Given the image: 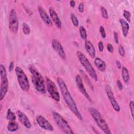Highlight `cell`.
I'll return each mask as SVG.
<instances>
[{
  "instance_id": "cell-5",
  "label": "cell",
  "mask_w": 134,
  "mask_h": 134,
  "mask_svg": "<svg viewBox=\"0 0 134 134\" xmlns=\"http://www.w3.org/2000/svg\"><path fill=\"white\" fill-rule=\"evenodd\" d=\"M1 75V88H0V100H2L5 97L8 88V81L7 77L6 70L3 64L0 65Z\"/></svg>"
},
{
  "instance_id": "cell-16",
  "label": "cell",
  "mask_w": 134,
  "mask_h": 134,
  "mask_svg": "<svg viewBox=\"0 0 134 134\" xmlns=\"http://www.w3.org/2000/svg\"><path fill=\"white\" fill-rule=\"evenodd\" d=\"M38 9L40 14V16L41 18V19L43 20V21L48 25H52V22L50 18V17L49 16L48 14L47 13L45 9L41 6H38Z\"/></svg>"
},
{
  "instance_id": "cell-28",
  "label": "cell",
  "mask_w": 134,
  "mask_h": 134,
  "mask_svg": "<svg viewBox=\"0 0 134 134\" xmlns=\"http://www.w3.org/2000/svg\"><path fill=\"white\" fill-rule=\"evenodd\" d=\"M99 32H100V34L101 35V36L103 38H106V32H105V29L104 28L103 26H100L99 27Z\"/></svg>"
},
{
  "instance_id": "cell-10",
  "label": "cell",
  "mask_w": 134,
  "mask_h": 134,
  "mask_svg": "<svg viewBox=\"0 0 134 134\" xmlns=\"http://www.w3.org/2000/svg\"><path fill=\"white\" fill-rule=\"evenodd\" d=\"M105 91L106 93L107 94V96L110 100V102L111 103V105L113 108V109L117 112H119L120 110V108L119 105H118L117 102L116 100V99L114 97L113 92L110 88V87L107 85L105 86Z\"/></svg>"
},
{
  "instance_id": "cell-24",
  "label": "cell",
  "mask_w": 134,
  "mask_h": 134,
  "mask_svg": "<svg viewBox=\"0 0 134 134\" xmlns=\"http://www.w3.org/2000/svg\"><path fill=\"white\" fill-rule=\"evenodd\" d=\"M23 31L25 35H29L30 32V28L29 26L26 23L23 24Z\"/></svg>"
},
{
  "instance_id": "cell-12",
  "label": "cell",
  "mask_w": 134,
  "mask_h": 134,
  "mask_svg": "<svg viewBox=\"0 0 134 134\" xmlns=\"http://www.w3.org/2000/svg\"><path fill=\"white\" fill-rule=\"evenodd\" d=\"M75 82L76 86L79 89V90L80 91V92L82 94V95L90 102H92V99L88 94V93L86 92L85 87L83 83V81L82 79V77L79 74H77L76 76L75 77Z\"/></svg>"
},
{
  "instance_id": "cell-8",
  "label": "cell",
  "mask_w": 134,
  "mask_h": 134,
  "mask_svg": "<svg viewBox=\"0 0 134 134\" xmlns=\"http://www.w3.org/2000/svg\"><path fill=\"white\" fill-rule=\"evenodd\" d=\"M46 87L47 90L53 99L57 102L60 100V96L58 88L54 83L50 79L46 77Z\"/></svg>"
},
{
  "instance_id": "cell-4",
  "label": "cell",
  "mask_w": 134,
  "mask_h": 134,
  "mask_svg": "<svg viewBox=\"0 0 134 134\" xmlns=\"http://www.w3.org/2000/svg\"><path fill=\"white\" fill-rule=\"evenodd\" d=\"M77 56L78 57V59L82 65V66L84 68L86 71L88 73V75L95 81H98V77L97 73L92 66V64L88 60V59L87 58V57L85 56V54H84L81 51H77L76 52Z\"/></svg>"
},
{
  "instance_id": "cell-36",
  "label": "cell",
  "mask_w": 134,
  "mask_h": 134,
  "mask_svg": "<svg viewBox=\"0 0 134 134\" xmlns=\"http://www.w3.org/2000/svg\"><path fill=\"white\" fill-rule=\"evenodd\" d=\"M14 62L13 61H11L9 63V72H12L14 69Z\"/></svg>"
},
{
  "instance_id": "cell-18",
  "label": "cell",
  "mask_w": 134,
  "mask_h": 134,
  "mask_svg": "<svg viewBox=\"0 0 134 134\" xmlns=\"http://www.w3.org/2000/svg\"><path fill=\"white\" fill-rule=\"evenodd\" d=\"M94 64L99 71L102 72L105 71L106 65L105 62L102 59L98 57H96L94 60Z\"/></svg>"
},
{
  "instance_id": "cell-2",
  "label": "cell",
  "mask_w": 134,
  "mask_h": 134,
  "mask_svg": "<svg viewBox=\"0 0 134 134\" xmlns=\"http://www.w3.org/2000/svg\"><path fill=\"white\" fill-rule=\"evenodd\" d=\"M28 69L32 74L31 81L36 90L40 93H45L46 92V86L43 78L41 74L33 64L29 65L28 66Z\"/></svg>"
},
{
  "instance_id": "cell-33",
  "label": "cell",
  "mask_w": 134,
  "mask_h": 134,
  "mask_svg": "<svg viewBox=\"0 0 134 134\" xmlns=\"http://www.w3.org/2000/svg\"><path fill=\"white\" fill-rule=\"evenodd\" d=\"M98 49H99V51L100 52H102L103 51V49H104V44H103V43L102 41H100L98 42Z\"/></svg>"
},
{
  "instance_id": "cell-3",
  "label": "cell",
  "mask_w": 134,
  "mask_h": 134,
  "mask_svg": "<svg viewBox=\"0 0 134 134\" xmlns=\"http://www.w3.org/2000/svg\"><path fill=\"white\" fill-rule=\"evenodd\" d=\"M88 111L97 126L105 133H111L107 122L97 109L94 107H89Z\"/></svg>"
},
{
  "instance_id": "cell-1",
  "label": "cell",
  "mask_w": 134,
  "mask_h": 134,
  "mask_svg": "<svg viewBox=\"0 0 134 134\" xmlns=\"http://www.w3.org/2000/svg\"><path fill=\"white\" fill-rule=\"evenodd\" d=\"M57 83L59 85V86L60 87L62 95L63 96V98L65 102V103L67 104L68 106L69 107V109L71 110V111L76 116V117L82 120L83 117L82 115L81 114L80 112L79 111L76 104L72 97L67 86L66 85L65 83L63 81L61 77H58L57 79Z\"/></svg>"
},
{
  "instance_id": "cell-29",
  "label": "cell",
  "mask_w": 134,
  "mask_h": 134,
  "mask_svg": "<svg viewBox=\"0 0 134 134\" xmlns=\"http://www.w3.org/2000/svg\"><path fill=\"white\" fill-rule=\"evenodd\" d=\"M118 52H119V54H120V56L124 57V56L125 55V51L124 48V47H122V46L119 45V47H118Z\"/></svg>"
},
{
  "instance_id": "cell-30",
  "label": "cell",
  "mask_w": 134,
  "mask_h": 134,
  "mask_svg": "<svg viewBox=\"0 0 134 134\" xmlns=\"http://www.w3.org/2000/svg\"><path fill=\"white\" fill-rule=\"evenodd\" d=\"M129 107H130V110L131 111V114L132 118H133V110H134V104L132 100L130 101L129 103Z\"/></svg>"
},
{
  "instance_id": "cell-34",
  "label": "cell",
  "mask_w": 134,
  "mask_h": 134,
  "mask_svg": "<svg viewBox=\"0 0 134 134\" xmlns=\"http://www.w3.org/2000/svg\"><path fill=\"white\" fill-rule=\"evenodd\" d=\"M114 40L116 43L118 44L119 42V38H118V33L116 31L114 32Z\"/></svg>"
},
{
  "instance_id": "cell-11",
  "label": "cell",
  "mask_w": 134,
  "mask_h": 134,
  "mask_svg": "<svg viewBox=\"0 0 134 134\" xmlns=\"http://www.w3.org/2000/svg\"><path fill=\"white\" fill-rule=\"evenodd\" d=\"M36 121L39 127L41 128L48 131H53V127L52 125L43 116H37L36 117Z\"/></svg>"
},
{
  "instance_id": "cell-21",
  "label": "cell",
  "mask_w": 134,
  "mask_h": 134,
  "mask_svg": "<svg viewBox=\"0 0 134 134\" xmlns=\"http://www.w3.org/2000/svg\"><path fill=\"white\" fill-rule=\"evenodd\" d=\"M121 75L122 79L125 83H128L129 80V74L128 72V69L124 66L122 68V71H121Z\"/></svg>"
},
{
  "instance_id": "cell-31",
  "label": "cell",
  "mask_w": 134,
  "mask_h": 134,
  "mask_svg": "<svg viewBox=\"0 0 134 134\" xmlns=\"http://www.w3.org/2000/svg\"><path fill=\"white\" fill-rule=\"evenodd\" d=\"M84 9V4L83 2H81L78 6V10L80 13H83Z\"/></svg>"
},
{
  "instance_id": "cell-38",
  "label": "cell",
  "mask_w": 134,
  "mask_h": 134,
  "mask_svg": "<svg viewBox=\"0 0 134 134\" xmlns=\"http://www.w3.org/2000/svg\"><path fill=\"white\" fill-rule=\"evenodd\" d=\"M70 5L71 7H74V6L75 5V3L74 1H70Z\"/></svg>"
},
{
  "instance_id": "cell-26",
  "label": "cell",
  "mask_w": 134,
  "mask_h": 134,
  "mask_svg": "<svg viewBox=\"0 0 134 134\" xmlns=\"http://www.w3.org/2000/svg\"><path fill=\"white\" fill-rule=\"evenodd\" d=\"M123 16L128 22H129V23L130 22V21H131V13L129 11H128L127 10H124V12H123Z\"/></svg>"
},
{
  "instance_id": "cell-19",
  "label": "cell",
  "mask_w": 134,
  "mask_h": 134,
  "mask_svg": "<svg viewBox=\"0 0 134 134\" xmlns=\"http://www.w3.org/2000/svg\"><path fill=\"white\" fill-rule=\"evenodd\" d=\"M119 23L121 25V28H122V34L125 37H126L127 36L129 29V24L124 19L120 18L119 19Z\"/></svg>"
},
{
  "instance_id": "cell-9",
  "label": "cell",
  "mask_w": 134,
  "mask_h": 134,
  "mask_svg": "<svg viewBox=\"0 0 134 134\" xmlns=\"http://www.w3.org/2000/svg\"><path fill=\"white\" fill-rule=\"evenodd\" d=\"M9 29L13 34H16L18 29V21L16 12L14 9H12L9 14Z\"/></svg>"
},
{
  "instance_id": "cell-17",
  "label": "cell",
  "mask_w": 134,
  "mask_h": 134,
  "mask_svg": "<svg viewBox=\"0 0 134 134\" xmlns=\"http://www.w3.org/2000/svg\"><path fill=\"white\" fill-rule=\"evenodd\" d=\"M85 48L86 50V52L89 54V55L91 58H94L95 56L96 51H95V48H94L93 44L90 41L88 40V41H85Z\"/></svg>"
},
{
  "instance_id": "cell-13",
  "label": "cell",
  "mask_w": 134,
  "mask_h": 134,
  "mask_svg": "<svg viewBox=\"0 0 134 134\" xmlns=\"http://www.w3.org/2000/svg\"><path fill=\"white\" fill-rule=\"evenodd\" d=\"M51 44L52 48L54 50H55L58 55L63 60H65L66 59V54L65 53V51L64 50V49L59 42V40L55 39H53L52 40Z\"/></svg>"
},
{
  "instance_id": "cell-6",
  "label": "cell",
  "mask_w": 134,
  "mask_h": 134,
  "mask_svg": "<svg viewBox=\"0 0 134 134\" xmlns=\"http://www.w3.org/2000/svg\"><path fill=\"white\" fill-rule=\"evenodd\" d=\"M52 115L53 120L63 132L65 133H74L68 122L58 113L53 111L52 112Z\"/></svg>"
},
{
  "instance_id": "cell-22",
  "label": "cell",
  "mask_w": 134,
  "mask_h": 134,
  "mask_svg": "<svg viewBox=\"0 0 134 134\" xmlns=\"http://www.w3.org/2000/svg\"><path fill=\"white\" fill-rule=\"evenodd\" d=\"M16 118L15 114L13 112L10 108L7 110L6 114V119L9 121H15Z\"/></svg>"
},
{
  "instance_id": "cell-27",
  "label": "cell",
  "mask_w": 134,
  "mask_h": 134,
  "mask_svg": "<svg viewBox=\"0 0 134 134\" xmlns=\"http://www.w3.org/2000/svg\"><path fill=\"white\" fill-rule=\"evenodd\" d=\"M100 9H101L102 16L103 18L104 19H107L108 18V13L106 9L104 7L102 6L100 8Z\"/></svg>"
},
{
  "instance_id": "cell-37",
  "label": "cell",
  "mask_w": 134,
  "mask_h": 134,
  "mask_svg": "<svg viewBox=\"0 0 134 134\" xmlns=\"http://www.w3.org/2000/svg\"><path fill=\"white\" fill-rule=\"evenodd\" d=\"M116 65H117V66L118 69H120L121 68V64L119 60H116Z\"/></svg>"
},
{
  "instance_id": "cell-20",
  "label": "cell",
  "mask_w": 134,
  "mask_h": 134,
  "mask_svg": "<svg viewBox=\"0 0 134 134\" xmlns=\"http://www.w3.org/2000/svg\"><path fill=\"white\" fill-rule=\"evenodd\" d=\"M7 129L8 131L14 132L17 131L19 128L18 124L15 121H10L7 125Z\"/></svg>"
},
{
  "instance_id": "cell-32",
  "label": "cell",
  "mask_w": 134,
  "mask_h": 134,
  "mask_svg": "<svg viewBox=\"0 0 134 134\" xmlns=\"http://www.w3.org/2000/svg\"><path fill=\"white\" fill-rule=\"evenodd\" d=\"M107 49L110 53H113L114 51V47L110 43H108L107 45Z\"/></svg>"
},
{
  "instance_id": "cell-35",
  "label": "cell",
  "mask_w": 134,
  "mask_h": 134,
  "mask_svg": "<svg viewBox=\"0 0 134 134\" xmlns=\"http://www.w3.org/2000/svg\"><path fill=\"white\" fill-rule=\"evenodd\" d=\"M116 83H117V87H118V90H119V91H122V89H123V86H122V85L121 82L120 81V80H118L117 81Z\"/></svg>"
},
{
  "instance_id": "cell-25",
  "label": "cell",
  "mask_w": 134,
  "mask_h": 134,
  "mask_svg": "<svg viewBox=\"0 0 134 134\" xmlns=\"http://www.w3.org/2000/svg\"><path fill=\"white\" fill-rule=\"evenodd\" d=\"M70 18L73 25L75 27H77L79 25V21L76 16L73 13H71L70 14Z\"/></svg>"
},
{
  "instance_id": "cell-23",
  "label": "cell",
  "mask_w": 134,
  "mask_h": 134,
  "mask_svg": "<svg viewBox=\"0 0 134 134\" xmlns=\"http://www.w3.org/2000/svg\"><path fill=\"white\" fill-rule=\"evenodd\" d=\"M79 32H80V34L81 38L83 40H86V39L87 38V35L85 28L83 26H80L79 28Z\"/></svg>"
},
{
  "instance_id": "cell-7",
  "label": "cell",
  "mask_w": 134,
  "mask_h": 134,
  "mask_svg": "<svg viewBox=\"0 0 134 134\" xmlns=\"http://www.w3.org/2000/svg\"><path fill=\"white\" fill-rule=\"evenodd\" d=\"M17 81L21 89L25 92L29 91L30 85L27 76L23 70L19 66H16L15 69Z\"/></svg>"
},
{
  "instance_id": "cell-14",
  "label": "cell",
  "mask_w": 134,
  "mask_h": 134,
  "mask_svg": "<svg viewBox=\"0 0 134 134\" xmlns=\"http://www.w3.org/2000/svg\"><path fill=\"white\" fill-rule=\"evenodd\" d=\"M18 118L20 122L27 128L29 129L31 127V124L27 116L21 111L18 110L16 111Z\"/></svg>"
},
{
  "instance_id": "cell-15",
  "label": "cell",
  "mask_w": 134,
  "mask_h": 134,
  "mask_svg": "<svg viewBox=\"0 0 134 134\" xmlns=\"http://www.w3.org/2000/svg\"><path fill=\"white\" fill-rule=\"evenodd\" d=\"M49 13L50 15V17L53 23H54L55 25L58 28L61 29V21L59 17V16L55 10L52 7H50L49 9Z\"/></svg>"
}]
</instances>
